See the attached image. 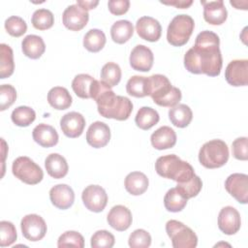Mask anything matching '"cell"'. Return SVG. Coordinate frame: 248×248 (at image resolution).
I'll return each mask as SVG.
<instances>
[{"label": "cell", "instance_id": "cell-1", "mask_svg": "<svg viewBox=\"0 0 248 248\" xmlns=\"http://www.w3.org/2000/svg\"><path fill=\"white\" fill-rule=\"evenodd\" d=\"M220 39L212 31L204 30L196 37L195 45L184 55V66L192 74H204L209 77L220 75L223 59L220 51Z\"/></svg>", "mask_w": 248, "mask_h": 248}, {"label": "cell", "instance_id": "cell-2", "mask_svg": "<svg viewBox=\"0 0 248 248\" xmlns=\"http://www.w3.org/2000/svg\"><path fill=\"white\" fill-rule=\"evenodd\" d=\"M90 97L96 102L98 112L106 118L123 121L129 118L133 110V104L129 98L115 95L102 80L93 81Z\"/></svg>", "mask_w": 248, "mask_h": 248}, {"label": "cell", "instance_id": "cell-3", "mask_svg": "<svg viewBox=\"0 0 248 248\" xmlns=\"http://www.w3.org/2000/svg\"><path fill=\"white\" fill-rule=\"evenodd\" d=\"M147 96L158 106L168 108L176 106L182 97L180 89L172 86L169 78L160 74L147 77Z\"/></svg>", "mask_w": 248, "mask_h": 248}, {"label": "cell", "instance_id": "cell-4", "mask_svg": "<svg viewBox=\"0 0 248 248\" xmlns=\"http://www.w3.org/2000/svg\"><path fill=\"white\" fill-rule=\"evenodd\" d=\"M155 170L160 176L172 179L177 184L188 182L196 175L193 167L174 154L159 157L155 162Z\"/></svg>", "mask_w": 248, "mask_h": 248}, {"label": "cell", "instance_id": "cell-5", "mask_svg": "<svg viewBox=\"0 0 248 248\" xmlns=\"http://www.w3.org/2000/svg\"><path fill=\"white\" fill-rule=\"evenodd\" d=\"M229 160V147L222 140L205 142L200 149L199 161L206 169L223 167Z\"/></svg>", "mask_w": 248, "mask_h": 248}, {"label": "cell", "instance_id": "cell-6", "mask_svg": "<svg viewBox=\"0 0 248 248\" xmlns=\"http://www.w3.org/2000/svg\"><path fill=\"white\" fill-rule=\"evenodd\" d=\"M195 27L194 19L188 15L175 16L167 29V40L173 46H182L190 39Z\"/></svg>", "mask_w": 248, "mask_h": 248}, {"label": "cell", "instance_id": "cell-7", "mask_svg": "<svg viewBox=\"0 0 248 248\" xmlns=\"http://www.w3.org/2000/svg\"><path fill=\"white\" fill-rule=\"evenodd\" d=\"M166 232L173 248H195L198 244V236L194 231L177 220L168 221Z\"/></svg>", "mask_w": 248, "mask_h": 248}, {"label": "cell", "instance_id": "cell-8", "mask_svg": "<svg viewBox=\"0 0 248 248\" xmlns=\"http://www.w3.org/2000/svg\"><path fill=\"white\" fill-rule=\"evenodd\" d=\"M12 171L16 178L29 185L38 184L44 177L41 167L26 156H20L13 162Z\"/></svg>", "mask_w": 248, "mask_h": 248}, {"label": "cell", "instance_id": "cell-9", "mask_svg": "<svg viewBox=\"0 0 248 248\" xmlns=\"http://www.w3.org/2000/svg\"><path fill=\"white\" fill-rule=\"evenodd\" d=\"M20 229L23 236L29 241H39L46 233L45 220L37 214L25 215L20 222Z\"/></svg>", "mask_w": 248, "mask_h": 248}, {"label": "cell", "instance_id": "cell-10", "mask_svg": "<svg viewBox=\"0 0 248 248\" xmlns=\"http://www.w3.org/2000/svg\"><path fill=\"white\" fill-rule=\"evenodd\" d=\"M85 207L93 212H101L108 203V195L105 189L99 185L87 186L81 194Z\"/></svg>", "mask_w": 248, "mask_h": 248}, {"label": "cell", "instance_id": "cell-11", "mask_svg": "<svg viewBox=\"0 0 248 248\" xmlns=\"http://www.w3.org/2000/svg\"><path fill=\"white\" fill-rule=\"evenodd\" d=\"M227 192L238 202L246 204L248 202V176L245 173H232L225 181Z\"/></svg>", "mask_w": 248, "mask_h": 248}, {"label": "cell", "instance_id": "cell-12", "mask_svg": "<svg viewBox=\"0 0 248 248\" xmlns=\"http://www.w3.org/2000/svg\"><path fill=\"white\" fill-rule=\"evenodd\" d=\"M88 11L84 10L78 4L68 6L63 12L62 20L64 26L72 31L81 30L88 22Z\"/></svg>", "mask_w": 248, "mask_h": 248}, {"label": "cell", "instance_id": "cell-13", "mask_svg": "<svg viewBox=\"0 0 248 248\" xmlns=\"http://www.w3.org/2000/svg\"><path fill=\"white\" fill-rule=\"evenodd\" d=\"M227 82L232 86H245L248 83V60L236 59L231 61L226 70Z\"/></svg>", "mask_w": 248, "mask_h": 248}, {"label": "cell", "instance_id": "cell-14", "mask_svg": "<svg viewBox=\"0 0 248 248\" xmlns=\"http://www.w3.org/2000/svg\"><path fill=\"white\" fill-rule=\"evenodd\" d=\"M241 226L239 212L232 206L223 207L218 215V227L222 232L228 235L236 233Z\"/></svg>", "mask_w": 248, "mask_h": 248}, {"label": "cell", "instance_id": "cell-15", "mask_svg": "<svg viewBox=\"0 0 248 248\" xmlns=\"http://www.w3.org/2000/svg\"><path fill=\"white\" fill-rule=\"evenodd\" d=\"M60 127L66 137L75 139L82 134L85 127V119L81 113L70 111L61 117Z\"/></svg>", "mask_w": 248, "mask_h": 248}, {"label": "cell", "instance_id": "cell-16", "mask_svg": "<svg viewBox=\"0 0 248 248\" xmlns=\"http://www.w3.org/2000/svg\"><path fill=\"white\" fill-rule=\"evenodd\" d=\"M129 61L134 70L140 72H148L153 66V52L149 47L143 45H138L133 48Z\"/></svg>", "mask_w": 248, "mask_h": 248}, {"label": "cell", "instance_id": "cell-17", "mask_svg": "<svg viewBox=\"0 0 248 248\" xmlns=\"http://www.w3.org/2000/svg\"><path fill=\"white\" fill-rule=\"evenodd\" d=\"M136 30L138 35L148 42H157L162 33L159 21L151 16H141L137 20Z\"/></svg>", "mask_w": 248, "mask_h": 248}, {"label": "cell", "instance_id": "cell-18", "mask_svg": "<svg viewBox=\"0 0 248 248\" xmlns=\"http://www.w3.org/2000/svg\"><path fill=\"white\" fill-rule=\"evenodd\" d=\"M110 140L109 127L101 121L92 123L86 132V141L94 148L106 146Z\"/></svg>", "mask_w": 248, "mask_h": 248}, {"label": "cell", "instance_id": "cell-19", "mask_svg": "<svg viewBox=\"0 0 248 248\" xmlns=\"http://www.w3.org/2000/svg\"><path fill=\"white\" fill-rule=\"evenodd\" d=\"M203 6V18L212 25H221L228 16L227 9L223 0L217 1H201Z\"/></svg>", "mask_w": 248, "mask_h": 248}, {"label": "cell", "instance_id": "cell-20", "mask_svg": "<svg viewBox=\"0 0 248 248\" xmlns=\"http://www.w3.org/2000/svg\"><path fill=\"white\" fill-rule=\"evenodd\" d=\"M107 220L112 229L118 232H124L130 228L133 217L130 209L124 205L118 204L109 210Z\"/></svg>", "mask_w": 248, "mask_h": 248}, {"label": "cell", "instance_id": "cell-21", "mask_svg": "<svg viewBox=\"0 0 248 248\" xmlns=\"http://www.w3.org/2000/svg\"><path fill=\"white\" fill-rule=\"evenodd\" d=\"M49 199L55 207L64 210L73 205L75 193L67 184H57L49 190Z\"/></svg>", "mask_w": 248, "mask_h": 248}, {"label": "cell", "instance_id": "cell-22", "mask_svg": "<svg viewBox=\"0 0 248 248\" xmlns=\"http://www.w3.org/2000/svg\"><path fill=\"white\" fill-rule=\"evenodd\" d=\"M151 144L155 149L164 150L171 148L176 143V134L169 126H162L152 133L150 137Z\"/></svg>", "mask_w": 248, "mask_h": 248}, {"label": "cell", "instance_id": "cell-23", "mask_svg": "<svg viewBox=\"0 0 248 248\" xmlns=\"http://www.w3.org/2000/svg\"><path fill=\"white\" fill-rule=\"evenodd\" d=\"M33 140L43 147H51L58 142V134L56 130L47 124L41 123L33 129Z\"/></svg>", "mask_w": 248, "mask_h": 248}, {"label": "cell", "instance_id": "cell-24", "mask_svg": "<svg viewBox=\"0 0 248 248\" xmlns=\"http://www.w3.org/2000/svg\"><path fill=\"white\" fill-rule=\"evenodd\" d=\"M45 167L48 175L55 179L64 177L69 170L66 159L58 153L49 154L45 160Z\"/></svg>", "mask_w": 248, "mask_h": 248}, {"label": "cell", "instance_id": "cell-25", "mask_svg": "<svg viewBox=\"0 0 248 248\" xmlns=\"http://www.w3.org/2000/svg\"><path fill=\"white\" fill-rule=\"evenodd\" d=\"M148 178L140 171H132L126 177L124 186L126 191L133 196H140L143 194L148 188Z\"/></svg>", "mask_w": 248, "mask_h": 248}, {"label": "cell", "instance_id": "cell-26", "mask_svg": "<svg viewBox=\"0 0 248 248\" xmlns=\"http://www.w3.org/2000/svg\"><path fill=\"white\" fill-rule=\"evenodd\" d=\"M21 49L25 56L31 59H38L44 54L46 45L40 36L30 34L22 40Z\"/></svg>", "mask_w": 248, "mask_h": 248}, {"label": "cell", "instance_id": "cell-27", "mask_svg": "<svg viewBox=\"0 0 248 248\" xmlns=\"http://www.w3.org/2000/svg\"><path fill=\"white\" fill-rule=\"evenodd\" d=\"M48 104L58 110H63L72 105L73 99L69 91L62 86L52 87L47 93Z\"/></svg>", "mask_w": 248, "mask_h": 248}, {"label": "cell", "instance_id": "cell-28", "mask_svg": "<svg viewBox=\"0 0 248 248\" xmlns=\"http://www.w3.org/2000/svg\"><path fill=\"white\" fill-rule=\"evenodd\" d=\"M169 118L175 127L185 128L192 121L193 112L187 105L177 104L170 108Z\"/></svg>", "mask_w": 248, "mask_h": 248}, {"label": "cell", "instance_id": "cell-29", "mask_svg": "<svg viewBox=\"0 0 248 248\" xmlns=\"http://www.w3.org/2000/svg\"><path fill=\"white\" fill-rule=\"evenodd\" d=\"M134 26L131 21L121 19L115 21L110 28V36L114 43L124 44L133 36Z\"/></svg>", "mask_w": 248, "mask_h": 248}, {"label": "cell", "instance_id": "cell-30", "mask_svg": "<svg viewBox=\"0 0 248 248\" xmlns=\"http://www.w3.org/2000/svg\"><path fill=\"white\" fill-rule=\"evenodd\" d=\"M160 116L157 110L150 107L140 108L135 117V122L141 130H149L159 122Z\"/></svg>", "mask_w": 248, "mask_h": 248}, {"label": "cell", "instance_id": "cell-31", "mask_svg": "<svg viewBox=\"0 0 248 248\" xmlns=\"http://www.w3.org/2000/svg\"><path fill=\"white\" fill-rule=\"evenodd\" d=\"M15 70L14 53L10 46L0 45V78L4 79L13 75Z\"/></svg>", "mask_w": 248, "mask_h": 248}, {"label": "cell", "instance_id": "cell-32", "mask_svg": "<svg viewBox=\"0 0 248 248\" xmlns=\"http://www.w3.org/2000/svg\"><path fill=\"white\" fill-rule=\"evenodd\" d=\"M187 199L180 193V191L174 187L170 188L164 197V205L168 211L179 212L187 204Z\"/></svg>", "mask_w": 248, "mask_h": 248}, {"label": "cell", "instance_id": "cell-33", "mask_svg": "<svg viewBox=\"0 0 248 248\" xmlns=\"http://www.w3.org/2000/svg\"><path fill=\"white\" fill-rule=\"evenodd\" d=\"M95 80L90 75L79 74L77 75L72 81V88L76 95L81 99H89L92 83Z\"/></svg>", "mask_w": 248, "mask_h": 248}, {"label": "cell", "instance_id": "cell-34", "mask_svg": "<svg viewBox=\"0 0 248 248\" xmlns=\"http://www.w3.org/2000/svg\"><path fill=\"white\" fill-rule=\"evenodd\" d=\"M106 35L100 29H90L83 38V46L90 52L100 51L106 45Z\"/></svg>", "mask_w": 248, "mask_h": 248}, {"label": "cell", "instance_id": "cell-35", "mask_svg": "<svg viewBox=\"0 0 248 248\" xmlns=\"http://www.w3.org/2000/svg\"><path fill=\"white\" fill-rule=\"evenodd\" d=\"M11 118L16 126L27 127L34 122L36 118V112L30 107L20 106L13 110Z\"/></svg>", "mask_w": 248, "mask_h": 248}, {"label": "cell", "instance_id": "cell-36", "mask_svg": "<svg viewBox=\"0 0 248 248\" xmlns=\"http://www.w3.org/2000/svg\"><path fill=\"white\" fill-rule=\"evenodd\" d=\"M121 79V69L114 62L106 63L101 70V80L110 88L117 85Z\"/></svg>", "mask_w": 248, "mask_h": 248}, {"label": "cell", "instance_id": "cell-37", "mask_svg": "<svg viewBox=\"0 0 248 248\" xmlns=\"http://www.w3.org/2000/svg\"><path fill=\"white\" fill-rule=\"evenodd\" d=\"M127 93L136 98L147 96V78L141 76H133L126 84Z\"/></svg>", "mask_w": 248, "mask_h": 248}, {"label": "cell", "instance_id": "cell-38", "mask_svg": "<svg viewBox=\"0 0 248 248\" xmlns=\"http://www.w3.org/2000/svg\"><path fill=\"white\" fill-rule=\"evenodd\" d=\"M31 22L34 28L38 30H46L53 25L54 16L47 9H38L33 13Z\"/></svg>", "mask_w": 248, "mask_h": 248}, {"label": "cell", "instance_id": "cell-39", "mask_svg": "<svg viewBox=\"0 0 248 248\" xmlns=\"http://www.w3.org/2000/svg\"><path fill=\"white\" fill-rule=\"evenodd\" d=\"M57 246L61 247H77L83 248L84 238L83 236L76 231H67L62 233L57 241Z\"/></svg>", "mask_w": 248, "mask_h": 248}, {"label": "cell", "instance_id": "cell-40", "mask_svg": "<svg viewBox=\"0 0 248 248\" xmlns=\"http://www.w3.org/2000/svg\"><path fill=\"white\" fill-rule=\"evenodd\" d=\"M17 234L15 225L9 221L0 222V246L6 247L12 245L16 240Z\"/></svg>", "mask_w": 248, "mask_h": 248}, {"label": "cell", "instance_id": "cell-41", "mask_svg": "<svg viewBox=\"0 0 248 248\" xmlns=\"http://www.w3.org/2000/svg\"><path fill=\"white\" fill-rule=\"evenodd\" d=\"M202 179L196 174L191 180L185 183L177 184L176 188L180 191V193L188 200L196 197L202 190Z\"/></svg>", "mask_w": 248, "mask_h": 248}, {"label": "cell", "instance_id": "cell-42", "mask_svg": "<svg viewBox=\"0 0 248 248\" xmlns=\"http://www.w3.org/2000/svg\"><path fill=\"white\" fill-rule=\"evenodd\" d=\"M5 29L11 36L17 38L26 32L27 24L23 18L16 16H12L5 20Z\"/></svg>", "mask_w": 248, "mask_h": 248}, {"label": "cell", "instance_id": "cell-43", "mask_svg": "<svg viewBox=\"0 0 248 248\" xmlns=\"http://www.w3.org/2000/svg\"><path fill=\"white\" fill-rule=\"evenodd\" d=\"M115 238L113 234L106 230L97 231L91 236L92 248H111L114 245Z\"/></svg>", "mask_w": 248, "mask_h": 248}, {"label": "cell", "instance_id": "cell-44", "mask_svg": "<svg viewBox=\"0 0 248 248\" xmlns=\"http://www.w3.org/2000/svg\"><path fill=\"white\" fill-rule=\"evenodd\" d=\"M128 243L132 248H147L151 244V235L145 230L138 229L130 234Z\"/></svg>", "mask_w": 248, "mask_h": 248}, {"label": "cell", "instance_id": "cell-45", "mask_svg": "<svg viewBox=\"0 0 248 248\" xmlns=\"http://www.w3.org/2000/svg\"><path fill=\"white\" fill-rule=\"evenodd\" d=\"M16 99V91L11 84L0 86V110L3 111L10 108Z\"/></svg>", "mask_w": 248, "mask_h": 248}, {"label": "cell", "instance_id": "cell-46", "mask_svg": "<svg viewBox=\"0 0 248 248\" xmlns=\"http://www.w3.org/2000/svg\"><path fill=\"white\" fill-rule=\"evenodd\" d=\"M232 151L235 159L246 161L248 159V139L246 137L235 139L232 143Z\"/></svg>", "mask_w": 248, "mask_h": 248}, {"label": "cell", "instance_id": "cell-47", "mask_svg": "<svg viewBox=\"0 0 248 248\" xmlns=\"http://www.w3.org/2000/svg\"><path fill=\"white\" fill-rule=\"evenodd\" d=\"M109 12L115 16H121L128 12L130 8L129 0H109L108 3Z\"/></svg>", "mask_w": 248, "mask_h": 248}, {"label": "cell", "instance_id": "cell-48", "mask_svg": "<svg viewBox=\"0 0 248 248\" xmlns=\"http://www.w3.org/2000/svg\"><path fill=\"white\" fill-rule=\"evenodd\" d=\"M162 4H165V5H170V6H174L178 9H187L188 7H190L192 4H193V1L192 0H189V1H185V0H174V1H170V2H162Z\"/></svg>", "mask_w": 248, "mask_h": 248}, {"label": "cell", "instance_id": "cell-49", "mask_svg": "<svg viewBox=\"0 0 248 248\" xmlns=\"http://www.w3.org/2000/svg\"><path fill=\"white\" fill-rule=\"evenodd\" d=\"M77 4L81 8H83L84 10L88 11V10L94 9L99 4V2L98 1H78Z\"/></svg>", "mask_w": 248, "mask_h": 248}]
</instances>
